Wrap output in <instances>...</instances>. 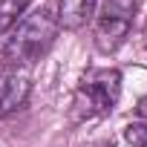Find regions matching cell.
Instances as JSON below:
<instances>
[{
    "label": "cell",
    "mask_w": 147,
    "mask_h": 147,
    "mask_svg": "<svg viewBox=\"0 0 147 147\" xmlns=\"http://www.w3.org/2000/svg\"><path fill=\"white\" fill-rule=\"evenodd\" d=\"M124 138L133 147H147V121H133L124 127Z\"/></svg>",
    "instance_id": "52a82bcc"
},
{
    "label": "cell",
    "mask_w": 147,
    "mask_h": 147,
    "mask_svg": "<svg viewBox=\"0 0 147 147\" xmlns=\"http://www.w3.org/2000/svg\"><path fill=\"white\" fill-rule=\"evenodd\" d=\"M144 40H147V23H144Z\"/></svg>",
    "instance_id": "9c48e42d"
},
{
    "label": "cell",
    "mask_w": 147,
    "mask_h": 147,
    "mask_svg": "<svg viewBox=\"0 0 147 147\" xmlns=\"http://www.w3.org/2000/svg\"><path fill=\"white\" fill-rule=\"evenodd\" d=\"M136 6H138L136 0H104L101 15L95 20V46H98V52L110 55L124 43V38L130 35V26H133Z\"/></svg>",
    "instance_id": "3957f363"
},
{
    "label": "cell",
    "mask_w": 147,
    "mask_h": 147,
    "mask_svg": "<svg viewBox=\"0 0 147 147\" xmlns=\"http://www.w3.org/2000/svg\"><path fill=\"white\" fill-rule=\"evenodd\" d=\"M55 35H58V18L49 9H40V12L23 18L12 29V38L3 46V61L9 66L35 63L40 55L49 52V46L55 43Z\"/></svg>",
    "instance_id": "6da1fadb"
},
{
    "label": "cell",
    "mask_w": 147,
    "mask_h": 147,
    "mask_svg": "<svg viewBox=\"0 0 147 147\" xmlns=\"http://www.w3.org/2000/svg\"><path fill=\"white\" fill-rule=\"evenodd\" d=\"M32 0H0V35H6L9 29L18 26L23 12L29 9Z\"/></svg>",
    "instance_id": "8992f818"
},
{
    "label": "cell",
    "mask_w": 147,
    "mask_h": 147,
    "mask_svg": "<svg viewBox=\"0 0 147 147\" xmlns=\"http://www.w3.org/2000/svg\"><path fill=\"white\" fill-rule=\"evenodd\" d=\"M29 98V78L9 72V75H0V118L20 110Z\"/></svg>",
    "instance_id": "5b68a950"
},
{
    "label": "cell",
    "mask_w": 147,
    "mask_h": 147,
    "mask_svg": "<svg viewBox=\"0 0 147 147\" xmlns=\"http://www.w3.org/2000/svg\"><path fill=\"white\" fill-rule=\"evenodd\" d=\"M95 3L98 0H58V29L66 32H78L84 29L92 15H95Z\"/></svg>",
    "instance_id": "277c9868"
},
{
    "label": "cell",
    "mask_w": 147,
    "mask_h": 147,
    "mask_svg": "<svg viewBox=\"0 0 147 147\" xmlns=\"http://www.w3.org/2000/svg\"><path fill=\"white\" fill-rule=\"evenodd\" d=\"M121 95V72L118 69H90L81 78L75 98H72V113L78 121L84 118H101L113 113Z\"/></svg>",
    "instance_id": "7a4b0ae2"
},
{
    "label": "cell",
    "mask_w": 147,
    "mask_h": 147,
    "mask_svg": "<svg viewBox=\"0 0 147 147\" xmlns=\"http://www.w3.org/2000/svg\"><path fill=\"white\" fill-rule=\"evenodd\" d=\"M138 115H141V118L147 121V95H144V98L138 101Z\"/></svg>",
    "instance_id": "ba28073f"
}]
</instances>
